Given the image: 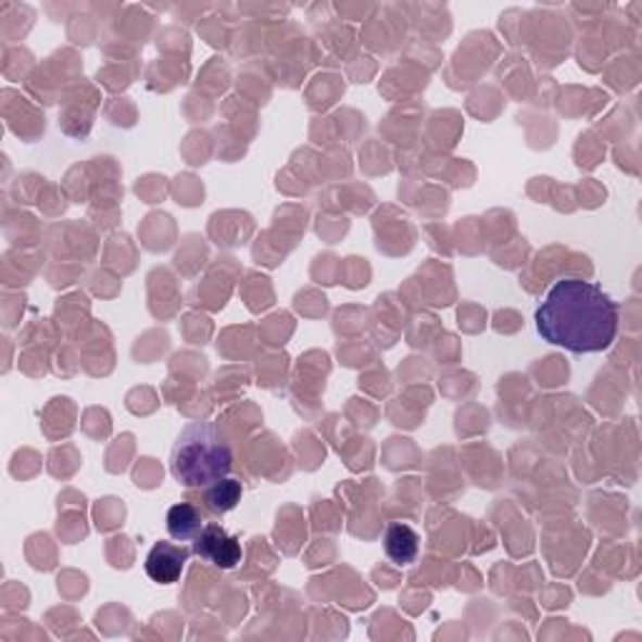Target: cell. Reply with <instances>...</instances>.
I'll return each instance as SVG.
<instances>
[{"mask_svg": "<svg viewBox=\"0 0 642 642\" xmlns=\"http://www.w3.org/2000/svg\"><path fill=\"white\" fill-rule=\"evenodd\" d=\"M193 555L206 559L218 570H234L241 563L243 550L241 542L226 532L222 525L206 523L197 534V540H193Z\"/></svg>", "mask_w": 642, "mask_h": 642, "instance_id": "3", "label": "cell"}, {"mask_svg": "<svg viewBox=\"0 0 642 642\" xmlns=\"http://www.w3.org/2000/svg\"><path fill=\"white\" fill-rule=\"evenodd\" d=\"M189 547L174 542H156L146 555V575L159 584H174L181 577L186 563L191 557Z\"/></svg>", "mask_w": 642, "mask_h": 642, "instance_id": "4", "label": "cell"}, {"mask_svg": "<svg viewBox=\"0 0 642 642\" xmlns=\"http://www.w3.org/2000/svg\"><path fill=\"white\" fill-rule=\"evenodd\" d=\"M171 475L189 490H201L231 475L234 446L216 421H191L181 429L168 460Z\"/></svg>", "mask_w": 642, "mask_h": 642, "instance_id": "2", "label": "cell"}, {"mask_svg": "<svg viewBox=\"0 0 642 642\" xmlns=\"http://www.w3.org/2000/svg\"><path fill=\"white\" fill-rule=\"evenodd\" d=\"M201 527H203L201 512L199 507L189 505V502H178V505H174L166 512V530L171 538L178 542L197 540Z\"/></svg>", "mask_w": 642, "mask_h": 642, "instance_id": "6", "label": "cell"}, {"mask_svg": "<svg viewBox=\"0 0 642 642\" xmlns=\"http://www.w3.org/2000/svg\"><path fill=\"white\" fill-rule=\"evenodd\" d=\"M239 502H241V482H237V479L226 477L222 482L209 487L206 505L214 515H226V512H231Z\"/></svg>", "mask_w": 642, "mask_h": 642, "instance_id": "7", "label": "cell"}, {"mask_svg": "<svg viewBox=\"0 0 642 642\" xmlns=\"http://www.w3.org/2000/svg\"><path fill=\"white\" fill-rule=\"evenodd\" d=\"M385 552L396 565H412L419 555V534L404 523H392L385 530Z\"/></svg>", "mask_w": 642, "mask_h": 642, "instance_id": "5", "label": "cell"}, {"mask_svg": "<svg viewBox=\"0 0 642 642\" xmlns=\"http://www.w3.org/2000/svg\"><path fill=\"white\" fill-rule=\"evenodd\" d=\"M540 337L572 354H597L613 347L620 309L595 281L565 276L555 281L534 312Z\"/></svg>", "mask_w": 642, "mask_h": 642, "instance_id": "1", "label": "cell"}]
</instances>
